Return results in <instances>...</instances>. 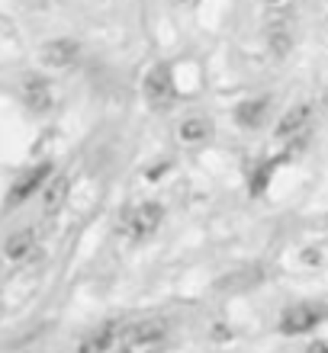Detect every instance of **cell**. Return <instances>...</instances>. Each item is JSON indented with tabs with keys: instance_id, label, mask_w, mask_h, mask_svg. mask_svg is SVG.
<instances>
[{
	"instance_id": "9",
	"label": "cell",
	"mask_w": 328,
	"mask_h": 353,
	"mask_svg": "<svg viewBox=\"0 0 328 353\" xmlns=\"http://www.w3.org/2000/svg\"><path fill=\"white\" fill-rule=\"evenodd\" d=\"M68 186H71V180H68V176H55V180L42 190V209H46V215H55L58 209L65 205Z\"/></svg>"
},
{
	"instance_id": "12",
	"label": "cell",
	"mask_w": 328,
	"mask_h": 353,
	"mask_svg": "<svg viewBox=\"0 0 328 353\" xmlns=\"http://www.w3.org/2000/svg\"><path fill=\"white\" fill-rule=\"evenodd\" d=\"M283 161H287V154L283 158H271V161H264V164H258L254 168V174H251V196H261L264 190H267V183H271V176H273V170L280 168Z\"/></svg>"
},
{
	"instance_id": "6",
	"label": "cell",
	"mask_w": 328,
	"mask_h": 353,
	"mask_svg": "<svg viewBox=\"0 0 328 353\" xmlns=\"http://www.w3.org/2000/svg\"><path fill=\"white\" fill-rule=\"evenodd\" d=\"M77 55H81V48H77V42H71V39H55V42H46V46H42V52H39L42 65H48V68H71L77 61Z\"/></svg>"
},
{
	"instance_id": "2",
	"label": "cell",
	"mask_w": 328,
	"mask_h": 353,
	"mask_svg": "<svg viewBox=\"0 0 328 353\" xmlns=\"http://www.w3.org/2000/svg\"><path fill=\"white\" fill-rule=\"evenodd\" d=\"M174 77H171V68L168 65H155L145 74V103H148L155 112H168L174 106Z\"/></svg>"
},
{
	"instance_id": "15",
	"label": "cell",
	"mask_w": 328,
	"mask_h": 353,
	"mask_svg": "<svg viewBox=\"0 0 328 353\" xmlns=\"http://www.w3.org/2000/svg\"><path fill=\"white\" fill-rule=\"evenodd\" d=\"M271 46L277 55H283L287 48H290V29L280 26V29H271Z\"/></svg>"
},
{
	"instance_id": "1",
	"label": "cell",
	"mask_w": 328,
	"mask_h": 353,
	"mask_svg": "<svg viewBox=\"0 0 328 353\" xmlns=\"http://www.w3.org/2000/svg\"><path fill=\"white\" fill-rule=\"evenodd\" d=\"M164 334H168V321H164V318H142V321L119 325V341H116V344L126 353H135L151 344H161Z\"/></svg>"
},
{
	"instance_id": "16",
	"label": "cell",
	"mask_w": 328,
	"mask_h": 353,
	"mask_svg": "<svg viewBox=\"0 0 328 353\" xmlns=\"http://www.w3.org/2000/svg\"><path fill=\"white\" fill-rule=\"evenodd\" d=\"M306 353H328V344L325 341H312V344L306 347Z\"/></svg>"
},
{
	"instance_id": "7",
	"label": "cell",
	"mask_w": 328,
	"mask_h": 353,
	"mask_svg": "<svg viewBox=\"0 0 328 353\" xmlns=\"http://www.w3.org/2000/svg\"><path fill=\"white\" fill-rule=\"evenodd\" d=\"M119 341V325L116 321H106V325L94 327L90 334L81 337V344H77V353H106L113 344Z\"/></svg>"
},
{
	"instance_id": "4",
	"label": "cell",
	"mask_w": 328,
	"mask_h": 353,
	"mask_svg": "<svg viewBox=\"0 0 328 353\" xmlns=\"http://www.w3.org/2000/svg\"><path fill=\"white\" fill-rule=\"evenodd\" d=\"M48 174H52V164H36V168H29L26 174L19 176L17 183H13V190H10V196H7V203L10 205H19L23 199H29L32 193H39V190H46V180H48Z\"/></svg>"
},
{
	"instance_id": "11",
	"label": "cell",
	"mask_w": 328,
	"mask_h": 353,
	"mask_svg": "<svg viewBox=\"0 0 328 353\" xmlns=\"http://www.w3.org/2000/svg\"><path fill=\"white\" fill-rule=\"evenodd\" d=\"M309 106L306 103H300V106H293V110H287V116H283L280 122H277V139H290V135H296V132L309 122Z\"/></svg>"
},
{
	"instance_id": "8",
	"label": "cell",
	"mask_w": 328,
	"mask_h": 353,
	"mask_svg": "<svg viewBox=\"0 0 328 353\" xmlns=\"http://www.w3.org/2000/svg\"><path fill=\"white\" fill-rule=\"evenodd\" d=\"M23 100L32 112H46L52 106V87L42 77H26L23 81Z\"/></svg>"
},
{
	"instance_id": "17",
	"label": "cell",
	"mask_w": 328,
	"mask_h": 353,
	"mask_svg": "<svg viewBox=\"0 0 328 353\" xmlns=\"http://www.w3.org/2000/svg\"><path fill=\"white\" fill-rule=\"evenodd\" d=\"M171 3H177V7H193L197 0H171Z\"/></svg>"
},
{
	"instance_id": "3",
	"label": "cell",
	"mask_w": 328,
	"mask_h": 353,
	"mask_svg": "<svg viewBox=\"0 0 328 353\" xmlns=\"http://www.w3.org/2000/svg\"><path fill=\"white\" fill-rule=\"evenodd\" d=\"M161 219H164V209H161L158 203H142L122 215V232L129 234L132 241H145V238L155 234Z\"/></svg>"
},
{
	"instance_id": "13",
	"label": "cell",
	"mask_w": 328,
	"mask_h": 353,
	"mask_svg": "<svg viewBox=\"0 0 328 353\" xmlns=\"http://www.w3.org/2000/svg\"><path fill=\"white\" fill-rule=\"evenodd\" d=\"M264 110H267V100H244L242 106L235 110V119H238V125L251 129V125H258V122L264 119Z\"/></svg>"
},
{
	"instance_id": "5",
	"label": "cell",
	"mask_w": 328,
	"mask_h": 353,
	"mask_svg": "<svg viewBox=\"0 0 328 353\" xmlns=\"http://www.w3.org/2000/svg\"><path fill=\"white\" fill-rule=\"evenodd\" d=\"M322 318H325V308H319V305H296V308H290V312L280 318V331L283 334H306V331H312V327L319 325Z\"/></svg>"
},
{
	"instance_id": "14",
	"label": "cell",
	"mask_w": 328,
	"mask_h": 353,
	"mask_svg": "<svg viewBox=\"0 0 328 353\" xmlns=\"http://www.w3.org/2000/svg\"><path fill=\"white\" fill-rule=\"evenodd\" d=\"M209 132H213V125L206 119H200V116H190V119L180 122V139L184 141H203L209 139Z\"/></svg>"
},
{
	"instance_id": "10",
	"label": "cell",
	"mask_w": 328,
	"mask_h": 353,
	"mask_svg": "<svg viewBox=\"0 0 328 353\" xmlns=\"http://www.w3.org/2000/svg\"><path fill=\"white\" fill-rule=\"evenodd\" d=\"M32 248H36V232H32V228H23V232H17V234H10L7 238L3 254H7L10 261H23V257L32 254Z\"/></svg>"
},
{
	"instance_id": "18",
	"label": "cell",
	"mask_w": 328,
	"mask_h": 353,
	"mask_svg": "<svg viewBox=\"0 0 328 353\" xmlns=\"http://www.w3.org/2000/svg\"><path fill=\"white\" fill-rule=\"evenodd\" d=\"M29 3H32V7H39V10L48 7V0H29Z\"/></svg>"
}]
</instances>
